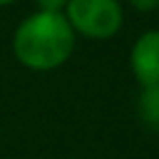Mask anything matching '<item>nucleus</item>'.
Listing matches in <instances>:
<instances>
[{"mask_svg":"<svg viewBox=\"0 0 159 159\" xmlns=\"http://www.w3.org/2000/svg\"><path fill=\"white\" fill-rule=\"evenodd\" d=\"M75 30L62 12H32L12 35L15 60L35 72H50L62 67L75 52Z\"/></svg>","mask_w":159,"mask_h":159,"instance_id":"nucleus-1","label":"nucleus"},{"mask_svg":"<svg viewBox=\"0 0 159 159\" xmlns=\"http://www.w3.org/2000/svg\"><path fill=\"white\" fill-rule=\"evenodd\" d=\"M62 15L75 35H84L89 40L114 37L124 20L119 0H70Z\"/></svg>","mask_w":159,"mask_h":159,"instance_id":"nucleus-2","label":"nucleus"},{"mask_svg":"<svg viewBox=\"0 0 159 159\" xmlns=\"http://www.w3.org/2000/svg\"><path fill=\"white\" fill-rule=\"evenodd\" d=\"M132 75L142 87L159 84V30L142 32L129 50Z\"/></svg>","mask_w":159,"mask_h":159,"instance_id":"nucleus-3","label":"nucleus"},{"mask_svg":"<svg viewBox=\"0 0 159 159\" xmlns=\"http://www.w3.org/2000/svg\"><path fill=\"white\" fill-rule=\"evenodd\" d=\"M137 112L149 129L159 132V84L142 87V94L137 99Z\"/></svg>","mask_w":159,"mask_h":159,"instance_id":"nucleus-4","label":"nucleus"},{"mask_svg":"<svg viewBox=\"0 0 159 159\" xmlns=\"http://www.w3.org/2000/svg\"><path fill=\"white\" fill-rule=\"evenodd\" d=\"M67 2L70 0H35L37 10H42V12H65Z\"/></svg>","mask_w":159,"mask_h":159,"instance_id":"nucleus-5","label":"nucleus"},{"mask_svg":"<svg viewBox=\"0 0 159 159\" xmlns=\"http://www.w3.org/2000/svg\"><path fill=\"white\" fill-rule=\"evenodd\" d=\"M129 5L139 12H152V10L159 7V0H129Z\"/></svg>","mask_w":159,"mask_h":159,"instance_id":"nucleus-6","label":"nucleus"},{"mask_svg":"<svg viewBox=\"0 0 159 159\" xmlns=\"http://www.w3.org/2000/svg\"><path fill=\"white\" fill-rule=\"evenodd\" d=\"M15 0H0V7H5V5H12Z\"/></svg>","mask_w":159,"mask_h":159,"instance_id":"nucleus-7","label":"nucleus"}]
</instances>
